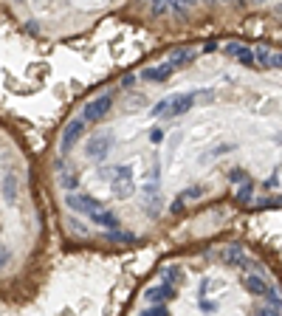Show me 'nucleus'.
I'll return each mask as SVG.
<instances>
[{
    "instance_id": "1",
    "label": "nucleus",
    "mask_w": 282,
    "mask_h": 316,
    "mask_svg": "<svg viewBox=\"0 0 282 316\" xmlns=\"http://www.w3.org/2000/svg\"><path fill=\"white\" fill-rule=\"evenodd\" d=\"M234 285L257 299L260 313H282V291L268 277L265 263L240 243L161 257L135 282L124 313H220L229 308Z\"/></svg>"
},
{
    "instance_id": "2",
    "label": "nucleus",
    "mask_w": 282,
    "mask_h": 316,
    "mask_svg": "<svg viewBox=\"0 0 282 316\" xmlns=\"http://www.w3.org/2000/svg\"><path fill=\"white\" fill-rule=\"evenodd\" d=\"M51 209L26 141L0 119V302L37 296L48 274Z\"/></svg>"
}]
</instances>
